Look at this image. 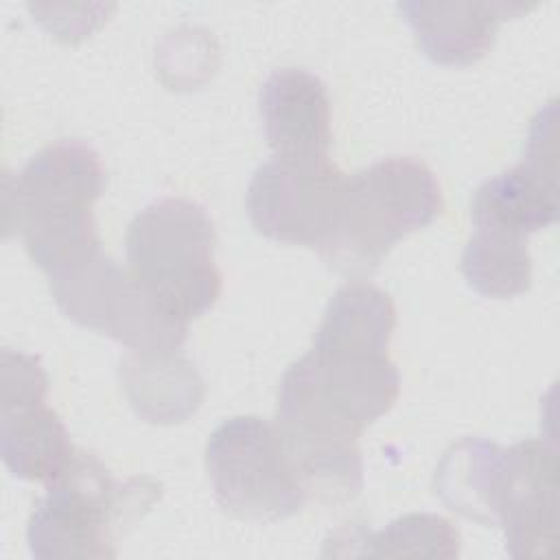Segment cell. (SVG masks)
Here are the masks:
<instances>
[{"instance_id": "obj_1", "label": "cell", "mask_w": 560, "mask_h": 560, "mask_svg": "<svg viewBox=\"0 0 560 560\" xmlns=\"http://www.w3.org/2000/svg\"><path fill=\"white\" fill-rule=\"evenodd\" d=\"M394 324V302L383 289L368 282L337 289L311 350L282 374L276 422L306 444L357 446L400 392L387 354Z\"/></svg>"}, {"instance_id": "obj_2", "label": "cell", "mask_w": 560, "mask_h": 560, "mask_svg": "<svg viewBox=\"0 0 560 560\" xmlns=\"http://www.w3.org/2000/svg\"><path fill=\"white\" fill-rule=\"evenodd\" d=\"M435 494L448 510L501 527L512 558H545L558 542V466L545 440L501 448L464 438L442 455Z\"/></svg>"}, {"instance_id": "obj_3", "label": "cell", "mask_w": 560, "mask_h": 560, "mask_svg": "<svg viewBox=\"0 0 560 560\" xmlns=\"http://www.w3.org/2000/svg\"><path fill=\"white\" fill-rule=\"evenodd\" d=\"M4 184L7 221L24 241L31 260L48 276L81 262L101 249L92 206L105 188V168L98 153L66 138L39 149Z\"/></svg>"}, {"instance_id": "obj_4", "label": "cell", "mask_w": 560, "mask_h": 560, "mask_svg": "<svg viewBox=\"0 0 560 560\" xmlns=\"http://www.w3.org/2000/svg\"><path fill=\"white\" fill-rule=\"evenodd\" d=\"M435 173L416 158H385L343 177L319 256L341 273H372L407 234L442 212Z\"/></svg>"}, {"instance_id": "obj_5", "label": "cell", "mask_w": 560, "mask_h": 560, "mask_svg": "<svg viewBox=\"0 0 560 560\" xmlns=\"http://www.w3.org/2000/svg\"><path fill=\"white\" fill-rule=\"evenodd\" d=\"M160 499L149 477L118 481L85 451H74L35 501L26 538L31 553L50 558H114V536Z\"/></svg>"}, {"instance_id": "obj_6", "label": "cell", "mask_w": 560, "mask_h": 560, "mask_svg": "<svg viewBox=\"0 0 560 560\" xmlns=\"http://www.w3.org/2000/svg\"><path fill=\"white\" fill-rule=\"evenodd\" d=\"M214 245V225L203 206L162 197L129 223V271L168 315L188 324L212 308L221 293Z\"/></svg>"}, {"instance_id": "obj_7", "label": "cell", "mask_w": 560, "mask_h": 560, "mask_svg": "<svg viewBox=\"0 0 560 560\" xmlns=\"http://www.w3.org/2000/svg\"><path fill=\"white\" fill-rule=\"evenodd\" d=\"M206 468L217 503L241 518L280 521L308 501L284 431L258 416L221 422L206 444Z\"/></svg>"}, {"instance_id": "obj_8", "label": "cell", "mask_w": 560, "mask_h": 560, "mask_svg": "<svg viewBox=\"0 0 560 560\" xmlns=\"http://www.w3.org/2000/svg\"><path fill=\"white\" fill-rule=\"evenodd\" d=\"M50 291L66 317L116 339L140 354L177 352L188 324L168 315L136 280L101 249L52 276Z\"/></svg>"}, {"instance_id": "obj_9", "label": "cell", "mask_w": 560, "mask_h": 560, "mask_svg": "<svg viewBox=\"0 0 560 560\" xmlns=\"http://www.w3.org/2000/svg\"><path fill=\"white\" fill-rule=\"evenodd\" d=\"M343 177L330 158L273 155L249 182V221L262 236L319 252L332 228Z\"/></svg>"}, {"instance_id": "obj_10", "label": "cell", "mask_w": 560, "mask_h": 560, "mask_svg": "<svg viewBox=\"0 0 560 560\" xmlns=\"http://www.w3.org/2000/svg\"><path fill=\"white\" fill-rule=\"evenodd\" d=\"M556 107L538 112L532 120L523 160L497 177L486 179L472 197L475 230H494L527 238L551 225L558 217V151Z\"/></svg>"}, {"instance_id": "obj_11", "label": "cell", "mask_w": 560, "mask_h": 560, "mask_svg": "<svg viewBox=\"0 0 560 560\" xmlns=\"http://www.w3.org/2000/svg\"><path fill=\"white\" fill-rule=\"evenodd\" d=\"M262 129L273 155L322 160L330 153V98L324 81L304 68L273 70L258 92Z\"/></svg>"}, {"instance_id": "obj_12", "label": "cell", "mask_w": 560, "mask_h": 560, "mask_svg": "<svg viewBox=\"0 0 560 560\" xmlns=\"http://www.w3.org/2000/svg\"><path fill=\"white\" fill-rule=\"evenodd\" d=\"M398 11L405 15L416 33L422 52L444 66H468L481 59L497 35L499 24L527 11L521 2H400Z\"/></svg>"}, {"instance_id": "obj_13", "label": "cell", "mask_w": 560, "mask_h": 560, "mask_svg": "<svg viewBox=\"0 0 560 560\" xmlns=\"http://www.w3.org/2000/svg\"><path fill=\"white\" fill-rule=\"evenodd\" d=\"M44 398H2L0 453L18 479L48 483L74 448L61 418Z\"/></svg>"}, {"instance_id": "obj_14", "label": "cell", "mask_w": 560, "mask_h": 560, "mask_svg": "<svg viewBox=\"0 0 560 560\" xmlns=\"http://www.w3.org/2000/svg\"><path fill=\"white\" fill-rule=\"evenodd\" d=\"M120 376L131 405L149 422H179L190 416L203 396V381L177 352H133L120 363Z\"/></svg>"}, {"instance_id": "obj_15", "label": "cell", "mask_w": 560, "mask_h": 560, "mask_svg": "<svg viewBox=\"0 0 560 560\" xmlns=\"http://www.w3.org/2000/svg\"><path fill=\"white\" fill-rule=\"evenodd\" d=\"M466 282L486 298H514L532 284L527 238L494 230H475L462 254Z\"/></svg>"}, {"instance_id": "obj_16", "label": "cell", "mask_w": 560, "mask_h": 560, "mask_svg": "<svg viewBox=\"0 0 560 560\" xmlns=\"http://www.w3.org/2000/svg\"><path fill=\"white\" fill-rule=\"evenodd\" d=\"M359 542L365 545L363 556L376 558H453L459 553L457 529L438 514H405Z\"/></svg>"}]
</instances>
